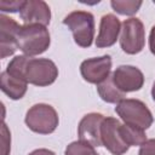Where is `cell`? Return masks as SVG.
Segmentation results:
<instances>
[{
	"mask_svg": "<svg viewBox=\"0 0 155 155\" xmlns=\"http://www.w3.org/2000/svg\"><path fill=\"white\" fill-rule=\"evenodd\" d=\"M6 71L39 87L52 85L58 78V68L51 59L31 58L25 54L16 56L8 63Z\"/></svg>",
	"mask_w": 155,
	"mask_h": 155,
	"instance_id": "cell-1",
	"label": "cell"
},
{
	"mask_svg": "<svg viewBox=\"0 0 155 155\" xmlns=\"http://www.w3.org/2000/svg\"><path fill=\"white\" fill-rule=\"evenodd\" d=\"M51 44L48 29L38 23L21 25L17 36L18 48L29 57L44 53Z\"/></svg>",
	"mask_w": 155,
	"mask_h": 155,
	"instance_id": "cell-2",
	"label": "cell"
},
{
	"mask_svg": "<svg viewBox=\"0 0 155 155\" xmlns=\"http://www.w3.org/2000/svg\"><path fill=\"white\" fill-rule=\"evenodd\" d=\"M115 111L125 124L139 127L144 131L154 122L151 111L139 99L125 98L116 104Z\"/></svg>",
	"mask_w": 155,
	"mask_h": 155,
	"instance_id": "cell-3",
	"label": "cell"
},
{
	"mask_svg": "<svg viewBox=\"0 0 155 155\" xmlns=\"http://www.w3.org/2000/svg\"><path fill=\"white\" fill-rule=\"evenodd\" d=\"M67 25L74 36V41L80 47H90L94 39V17L87 11H73L64 17Z\"/></svg>",
	"mask_w": 155,
	"mask_h": 155,
	"instance_id": "cell-4",
	"label": "cell"
},
{
	"mask_svg": "<svg viewBox=\"0 0 155 155\" xmlns=\"http://www.w3.org/2000/svg\"><path fill=\"white\" fill-rule=\"evenodd\" d=\"M24 121L28 128L33 132L39 134H50L57 128L59 119L53 107L39 103L28 109Z\"/></svg>",
	"mask_w": 155,
	"mask_h": 155,
	"instance_id": "cell-5",
	"label": "cell"
},
{
	"mask_svg": "<svg viewBox=\"0 0 155 155\" xmlns=\"http://www.w3.org/2000/svg\"><path fill=\"white\" fill-rule=\"evenodd\" d=\"M145 44L144 25L138 18L125 19L121 24L120 46L124 52L128 54L139 53Z\"/></svg>",
	"mask_w": 155,
	"mask_h": 155,
	"instance_id": "cell-6",
	"label": "cell"
},
{
	"mask_svg": "<svg viewBox=\"0 0 155 155\" xmlns=\"http://www.w3.org/2000/svg\"><path fill=\"white\" fill-rule=\"evenodd\" d=\"M121 122L115 117H104L101 126L102 145L113 155H124L130 147L124 142L120 133Z\"/></svg>",
	"mask_w": 155,
	"mask_h": 155,
	"instance_id": "cell-7",
	"label": "cell"
},
{
	"mask_svg": "<svg viewBox=\"0 0 155 155\" xmlns=\"http://www.w3.org/2000/svg\"><path fill=\"white\" fill-rule=\"evenodd\" d=\"M111 58L105 54L102 57L85 59L80 65V73L85 81L90 84H101L110 75Z\"/></svg>",
	"mask_w": 155,
	"mask_h": 155,
	"instance_id": "cell-8",
	"label": "cell"
},
{
	"mask_svg": "<svg viewBox=\"0 0 155 155\" xmlns=\"http://www.w3.org/2000/svg\"><path fill=\"white\" fill-rule=\"evenodd\" d=\"M111 75L115 85L125 93L138 91L144 84L143 73L133 65H120Z\"/></svg>",
	"mask_w": 155,
	"mask_h": 155,
	"instance_id": "cell-9",
	"label": "cell"
},
{
	"mask_svg": "<svg viewBox=\"0 0 155 155\" xmlns=\"http://www.w3.org/2000/svg\"><path fill=\"white\" fill-rule=\"evenodd\" d=\"M104 120V116L99 113L86 114L79 122L78 134L80 140L91 144L92 147H101V126Z\"/></svg>",
	"mask_w": 155,
	"mask_h": 155,
	"instance_id": "cell-10",
	"label": "cell"
},
{
	"mask_svg": "<svg viewBox=\"0 0 155 155\" xmlns=\"http://www.w3.org/2000/svg\"><path fill=\"white\" fill-rule=\"evenodd\" d=\"M21 25L11 17L0 15V48L1 58H6L18 48L17 36Z\"/></svg>",
	"mask_w": 155,
	"mask_h": 155,
	"instance_id": "cell-11",
	"label": "cell"
},
{
	"mask_svg": "<svg viewBox=\"0 0 155 155\" xmlns=\"http://www.w3.org/2000/svg\"><path fill=\"white\" fill-rule=\"evenodd\" d=\"M19 16L24 24L38 23L46 27L51 21V10L42 0H27L19 11Z\"/></svg>",
	"mask_w": 155,
	"mask_h": 155,
	"instance_id": "cell-12",
	"label": "cell"
},
{
	"mask_svg": "<svg viewBox=\"0 0 155 155\" xmlns=\"http://www.w3.org/2000/svg\"><path fill=\"white\" fill-rule=\"evenodd\" d=\"M121 31V23L113 13H107L101 18L99 31L96 39V46L99 48L113 46Z\"/></svg>",
	"mask_w": 155,
	"mask_h": 155,
	"instance_id": "cell-13",
	"label": "cell"
},
{
	"mask_svg": "<svg viewBox=\"0 0 155 155\" xmlns=\"http://www.w3.org/2000/svg\"><path fill=\"white\" fill-rule=\"evenodd\" d=\"M0 86L2 92L7 97H10L13 101H17L25 94L28 88V82L24 79L12 75L5 70L0 75Z\"/></svg>",
	"mask_w": 155,
	"mask_h": 155,
	"instance_id": "cell-14",
	"label": "cell"
},
{
	"mask_svg": "<svg viewBox=\"0 0 155 155\" xmlns=\"http://www.w3.org/2000/svg\"><path fill=\"white\" fill-rule=\"evenodd\" d=\"M97 92L99 97L107 103H115L117 104L122 99H125L126 93L122 92L114 82L113 75H109L105 80L97 85Z\"/></svg>",
	"mask_w": 155,
	"mask_h": 155,
	"instance_id": "cell-15",
	"label": "cell"
},
{
	"mask_svg": "<svg viewBox=\"0 0 155 155\" xmlns=\"http://www.w3.org/2000/svg\"><path fill=\"white\" fill-rule=\"evenodd\" d=\"M120 133H121V137H122L124 142L128 147L142 145L148 140L144 130H142L139 127H134V126L127 125V124H124V125L121 124Z\"/></svg>",
	"mask_w": 155,
	"mask_h": 155,
	"instance_id": "cell-16",
	"label": "cell"
},
{
	"mask_svg": "<svg viewBox=\"0 0 155 155\" xmlns=\"http://www.w3.org/2000/svg\"><path fill=\"white\" fill-rule=\"evenodd\" d=\"M142 1H132V0H126V1H121V0H111L110 5L113 7V10L120 15H125V16H132L134 13L138 12L139 7L142 6Z\"/></svg>",
	"mask_w": 155,
	"mask_h": 155,
	"instance_id": "cell-17",
	"label": "cell"
},
{
	"mask_svg": "<svg viewBox=\"0 0 155 155\" xmlns=\"http://www.w3.org/2000/svg\"><path fill=\"white\" fill-rule=\"evenodd\" d=\"M65 155H98L94 150V147L91 144L82 142V140H75L71 142L65 148Z\"/></svg>",
	"mask_w": 155,
	"mask_h": 155,
	"instance_id": "cell-18",
	"label": "cell"
},
{
	"mask_svg": "<svg viewBox=\"0 0 155 155\" xmlns=\"http://www.w3.org/2000/svg\"><path fill=\"white\" fill-rule=\"evenodd\" d=\"M24 1H6L1 0L0 1V8L4 12H17L18 10L21 11Z\"/></svg>",
	"mask_w": 155,
	"mask_h": 155,
	"instance_id": "cell-19",
	"label": "cell"
},
{
	"mask_svg": "<svg viewBox=\"0 0 155 155\" xmlns=\"http://www.w3.org/2000/svg\"><path fill=\"white\" fill-rule=\"evenodd\" d=\"M10 143H11L10 132L7 130V126L5 124H2V155H8V153H10Z\"/></svg>",
	"mask_w": 155,
	"mask_h": 155,
	"instance_id": "cell-20",
	"label": "cell"
},
{
	"mask_svg": "<svg viewBox=\"0 0 155 155\" xmlns=\"http://www.w3.org/2000/svg\"><path fill=\"white\" fill-rule=\"evenodd\" d=\"M138 155H155V139H148L142 144Z\"/></svg>",
	"mask_w": 155,
	"mask_h": 155,
	"instance_id": "cell-21",
	"label": "cell"
},
{
	"mask_svg": "<svg viewBox=\"0 0 155 155\" xmlns=\"http://www.w3.org/2000/svg\"><path fill=\"white\" fill-rule=\"evenodd\" d=\"M149 48H150L151 53L155 56V25L150 30V35H149Z\"/></svg>",
	"mask_w": 155,
	"mask_h": 155,
	"instance_id": "cell-22",
	"label": "cell"
},
{
	"mask_svg": "<svg viewBox=\"0 0 155 155\" xmlns=\"http://www.w3.org/2000/svg\"><path fill=\"white\" fill-rule=\"evenodd\" d=\"M29 155H56L52 150H48V149H45V148H41V149H36L34 151H31Z\"/></svg>",
	"mask_w": 155,
	"mask_h": 155,
	"instance_id": "cell-23",
	"label": "cell"
},
{
	"mask_svg": "<svg viewBox=\"0 0 155 155\" xmlns=\"http://www.w3.org/2000/svg\"><path fill=\"white\" fill-rule=\"evenodd\" d=\"M151 96H153V99H154V102H155V82H154L153 88H151Z\"/></svg>",
	"mask_w": 155,
	"mask_h": 155,
	"instance_id": "cell-24",
	"label": "cell"
}]
</instances>
